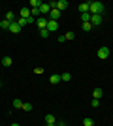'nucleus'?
Segmentation results:
<instances>
[{
    "mask_svg": "<svg viewBox=\"0 0 113 126\" xmlns=\"http://www.w3.org/2000/svg\"><path fill=\"white\" fill-rule=\"evenodd\" d=\"M51 11V4H40V13H49Z\"/></svg>",
    "mask_w": 113,
    "mask_h": 126,
    "instance_id": "9d476101",
    "label": "nucleus"
},
{
    "mask_svg": "<svg viewBox=\"0 0 113 126\" xmlns=\"http://www.w3.org/2000/svg\"><path fill=\"white\" fill-rule=\"evenodd\" d=\"M10 32H13V34H19V32H21V26L17 25V23H11V25H10Z\"/></svg>",
    "mask_w": 113,
    "mask_h": 126,
    "instance_id": "9b49d317",
    "label": "nucleus"
},
{
    "mask_svg": "<svg viewBox=\"0 0 113 126\" xmlns=\"http://www.w3.org/2000/svg\"><path fill=\"white\" fill-rule=\"evenodd\" d=\"M17 25H19V26H21V28H23V26H25V25H27V19H23V17H19V19H17Z\"/></svg>",
    "mask_w": 113,
    "mask_h": 126,
    "instance_id": "412c9836",
    "label": "nucleus"
},
{
    "mask_svg": "<svg viewBox=\"0 0 113 126\" xmlns=\"http://www.w3.org/2000/svg\"><path fill=\"white\" fill-rule=\"evenodd\" d=\"M83 124L85 126H94V121H92L91 117H85V119H83Z\"/></svg>",
    "mask_w": 113,
    "mask_h": 126,
    "instance_id": "a211bd4d",
    "label": "nucleus"
},
{
    "mask_svg": "<svg viewBox=\"0 0 113 126\" xmlns=\"http://www.w3.org/2000/svg\"><path fill=\"white\" fill-rule=\"evenodd\" d=\"M91 105H92V107H94V109H96L98 105H100V100H94V98H92V102H91Z\"/></svg>",
    "mask_w": 113,
    "mask_h": 126,
    "instance_id": "a878e982",
    "label": "nucleus"
},
{
    "mask_svg": "<svg viewBox=\"0 0 113 126\" xmlns=\"http://www.w3.org/2000/svg\"><path fill=\"white\" fill-rule=\"evenodd\" d=\"M40 4H42L40 0H30V6H32V8H40Z\"/></svg>",
    "mask_w": 113,
    "mask_h": 126,
    "instance_id": "4be33fe9",
    "label": "nucleus"
},
{
    "mask_svg": "<svg viewBox=\"0 0 113 126\" xmlns=\"http://www.w3.org/2000/svg\"><path fill=\"white\" fill-rule=\"evenodd\" d=\"M60 17V11L57 10V8H51V11H49V21H57Z\"/></svg>",
    "mask_w": 113,
    "mask_h": 126,
    "instance_id": "20e7f679",
    "label": "nucleus"
},
{
    "mask_svg": "<svg viewBox=\"0 0 113 126\" xmlns=\"http://www.w3.org/2000/svg\"><path fill=\"white\" fill-rule=\"evenodd\" d=\"M11 64H13L11 57H4V58H2V66H11Z\"/></svg>",
    "mask_w": 113,
    "mask_h": 126,
    "instance_id": "2eb2a0df",
    "label": "nucleus"
},
{
    "mask_svg": "<svg viewBox=\"0 0 113 126\" xmlns=\"http://www.w3.org/2000/svg\"><path fill=\"white\" fill-rule=\"evenodd\" d=\"M6 21L15 23V21H17V19H15V13H13V11H8V13H6Z\"/></svg>",
    "mask_w": 113,
    "mask_h": 126,
    "instance_id": "f8f14e48",
    "label": "nucleus"
},
{
    "mask_svg": "<svg viewBox=\"0 0 113 126\" xmlns=\"http://www.w3.org/2000/svg\"><path fill=\"white\" fill-rule=\"evenodd\" d=\"M47 21H49V19H45V17H38V19H36L38 28H40V30H45V28H47Z\"/></svg>",
    "mask_w": 113,
    "mask_h": 126,
    "instance_id": "7ed1b4c3",
    "label": "nucleus"
},
{
    "mask_svg": "<svg viewBox=\"0 0 113 126\" xmlns=\"http://www.w3.org/2000/svg\"><path fill=\"white\" fill-rule=\"evenodd\" d=\"M91 25H92V26L102 25V15H91Z\"/></svg>",
    "mask_w": 113,
    "mask_h": 126,
    "instance_id": "423d86ee",
    "label": "nucleus"
},
{
    "mask_svg": "<svg viewBox=\"0 0 113 126\" xmlns=\"http://www.w3.org/2000/svg\"><path fill=\"white\" fill-rule=\"evenodd\" d=\"M45 124H57V119H55V115L47 113V115H45Z\"/></svg>",
    "mask_w": 113,
    "mask_h": 126,
    "instance_id": "1a4fd4ad",
    "label": "nucleus"
},
{
    "mask_svg": "<svg viewBox=\"0 0 113 126\" xmlns=\"http://www.w3.org/2000/svg\"><path fill=\"white\" fill-rule=\"evenodd\" d=\"M102 11H104L102 2H91V6H89V13L91 15H102Z\"/></svg>",
    "mask_w": 113,
    "mask_h": 126,
    "instance_id": "f257e3e1",
    "label": "nucleus"
},
{
    "mask_svg": "<svg viewBox=\"0 0 113 126\" xmlns=\"http://www.w3.org/2000/svg\"><path fill=\"white\" fill-rule=\"evenodd\" d=\"M21 109H23V111H30V109H32V104H28V102H25Z\"/></svg>",
    "mask_w": 113,
    "mask_h": 126,
    "instance_id": "aec40b11",
    "label": "nucleus"
},
{
    "mask_svg": "<svg viewBox=\"0 0 113 126\" xmlns=\"http://www.w3.org/2000/svg\"><path fill=\"white\" fill-rule=\"evenodd\" d=\"M10 25H11V23L6 21V19H4V21H0V28H4V30H10Z\"/></svg>",
    "mask_w": 113,
    "mask_h": 126,
    "instance_id": "dca6fc26",
    "label": "nucleus"
},
{
    "mask_svg": "<svg viewBox=\"0 0 113 126\" xmlns=\"http://www.w3.org/2000/svg\"><path fill=\"white\" fill-rule=\"evenodd\" d=\"M60 79H62V81H70L72 75H70V74H62V75H60Z\"/></svg>",
    "mask_w": 113,
    "mask_h": 126,
    "instance_id": "393cba45",
    "label": "nucleus"
},
{
    "mask_svg": "<svg viewBox=\"0 0 113 126\" xmlns=\"http://www.w3.org/2000/svg\"><path fill=\"white\" fill-rule=\"evenodd\" d=\"M96 55H98V58H100V60H106V58L109 57V49H108V47H100Z\"/></svg>",
    "mask_w": 113,
    "mask_h": 126,
    "instance_id": "f03ea898",
    "label": "nucleus"
},
{
    "mask_svg": "<svg viewBox=\"0 0 113 126\" xmlns=\"http://www.w3.org/2000/svg\"><path fill=\"white\" fill-rule=\"evenodd\" d=\"M89 6H91V2H83V4H79L77 10H79L81 13H89Z\"/></svg>",
    "mask_w": 113,
    "mask_h": 126,
    "instance_id": "6e6552de",
    "label": "nucleus"
},
{
    "mask_svg": "<svg viewBox=\"0 0 113 126\" xmlns=\"http://www.w3.org/2000/svg\"><path fill=\"white\" fill-rule=\"evenodd\" d=\"M64 38H66V40H74V38H75V34H74V32H66V34H64Z\"/></svg>",
    "mask_w": 113,
    "mask_h": 126,
    "instance_id": "b1692460",
    "label": "nucleus"
},
{
    "mask_svg": "<svg viewBox=\"0 0 113 126\" xmlns=\"http://www.w3.org/2000/svg\"><path fill=\"white\" fill-rule=\"evenodd\" d=\"M91 28H92V25H91V23H83V30H85V32H89Z\"/></svg>",
    "mask_w": 113,
    "mask_h": 126,
    "instance_id": "5701e85b",
    "label": "nucleus"
},
{
    "mask_svg": "<svg viewBox=\"0 0 113 126\" xmlns=\"http://www.w3.org/2000/svg\"><path fill=\"white\" fill-rule=\"evenodd\" d=\"M40 32H42V38H47L49 36V30H47V28H45V30H40Z\"/></svg>",
    "mask_w": 113,
    "mask_h": 126,
    "instance_id": "cd10ccee",
    "label": "nucleus"
},
{
    "mask_svg": "<svg viewBox=\"0 0 113 126\" xmlns=\"http://www.w3.org/2000/svg\"><path fill=\"white\" fill-rule=\"evenodd\" d=\"M21 17L23 19H28V17H30V10H28V8H21Z\"/></svg>",
    "mask_w": 113,
    "mask_h": 126,
    "instance_id": "4468645a",
    "label": "nucleus"
},
{
    "mask_svg": "<svg viewBox=\"0 0 113 126\" xmlns=\"http://www.w3.org/2000/svg\"><path fill=\"white\" fill-rule=\"evenodd\" d=\"M45 126H57V124H45Z\"/></svg>",
    "mask_w": 113,
    "mask_h": 126,
    "instance_id": "7c9ffc66",
    "label": "nucleus"
},
{
    "mask_svg": "<svg viewBox=\"0 0 113 126\" xmlns=\"http://www.w3.org/2000/svg\"><path fill=\"white\" fill-rule=\"evenodd\" d=\"M49 81H51V83H53V85H57V83H60L62 79H60V75H59V74H53V75H51V79H49Z\"/></svg>",
    "mask_w": 113,
    "mask_h": 126,
    "instance_id": "ddd939ff",
    "label": "nucleus"
},
{
    "mask_svg": "<svg viewBox=\"0 0 113 126\" xmlns=\"http://www.w3.org/2000/svg\"><path fill=\"white\" fill-rule=\"evenodd\" d=\"M32 23H36V19H34V17L30 15V17H28V19H27V25H32Z\"/></svg>",
    "mask_w": 113,
    "mask_h": 126,
    "instance_id": "bb28decb",
    "label": "nucleus"
},
{
    "mask_svg": "<svg viewBox=\"0 0 113 126\" xmlns=\"http://www.w3.org/2000/svg\"><path fill=\"white\" fill-rule=\"evenodd\" d=\"M11 126H19V124H11Z\"/></svg>",
    "mask_w": 113,
    "mask_h": 126,
    "instance_id": "2f4dec72",
    "label": "nucleus"
},
{
    "mask_svg": "<svg viewBox=\"0 0 113 126\" xmlns=\"http://www.w3.org/2000/svg\"><path fill=\"white\" fill-rule=\"evenodd\" d=\"M34 74H38V75L43 74V68H36V70H34Z\"/></svg>",
    "mask_w": 113,
    "mask_h": 126,
    "instance_id": "c85d7f7f",
    "label": "nucleus"
},
{
    "mask_svg": "<svg viewBox=\"0 0 113 126\" xmlns=\"http://www.w3.org/2000/svg\"><path fill=\"white\" fill-rule=\"evenodd\" d=\"M47 30H49V34H51V32H57L59 30V23L57 21H47Z\"/></svg>",
    "mask_w": 113,
    "mask_h": 126,
    "instance_id": "39448f33",
    "label": "nucleus"
},
{
    "mask_svg": "<svg viewBox=\"0 0 113 126\" xmlns=\"http://www.w3.org/2000/svg\"><path fill=\"white\" fill-rule=\"evenodd\" d=\"M23 107V102L19 100V98H15V100H13V109H21Z\"/></svg>",
    "mask_w": 113,
    "mask_h": 126,
    "instance_id": "f3484780",
    "label": "nucleus"
},
{
    "mask_svg": "<svg viewBox=\"0 0 113 126\" xmlns=\"http://www.w3.org/2000/svg\"><path fill=\"white\" fill-rule=\"evenodd\" d=\"M57 126H66V124H64V122H57Z\"/></svg>",
    "mask_w": 113,
    "mask_h": 126,
    "instance_id": "c756f323",
    "label": "nucleus"
},
{
    "mask_svg": "<svg viewBox=\"0 0 113 126\" xmlns=\"http://www.w3.org/2000/svg\"><path fill=\"white\" fill-rule=\"evenodd\" d=\"M81 21L83 23H91V13H81Z\"/></svg>",
    "mask_w": 113,
    "mask_h": 126,
    "instance_id": "6ab92c4d",
    "label": "nucleus"
},
{
    "mask_svg": "<svg viewBox=\"0 0 113 126\" xmlns=\"http://www.w3.org/2000/svg\"><path fill=\"white\" fill-rule=\"evenodd\" d=\"M102 89H100V87H96V89L92 90V98H94V100H100V98H102Z\"/></svg>",
    "mask_w": 113,
    "mask_h": 126,
    "instance_id": "0eeeda50",
    "label": "nucleus"
}]
</instances>
